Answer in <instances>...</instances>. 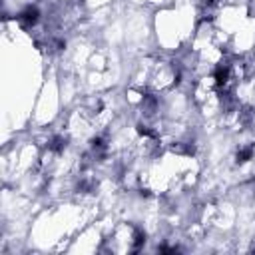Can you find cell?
<instances>
[{
    "label": "cell",
    "instance_id": "cell-2",
    "mask_svg": "<svg viewBox=\"0 0 255 255\" xmlns=\"http://www.w3.org/2000/svg\"><path fill=\"white\" fill-rule=\"evenodd\" d=\"M237 163H245V161H249L251 157H253V145H241L239 149H237Z\"/></svg>",
    "mask_w": 255,
    "mask_h": 255
},
{
    "label": "cell",
    "instance_id": "cell-1",
    "mask_svg": "<svg viewBox=\"0 0 255 255\" xmlns=\"http://www.w3.org/2000/svg\"><path fill=\"white\" fill-rule=\"evenodd\" d=\"M16 20H18V24H20L22 28L32 30V28L40 22V10H38L36 6H26V8L16 16Z\"/></svg>",
    "mask_w": 255,
    "mask_h": 255
}]
</instances>
